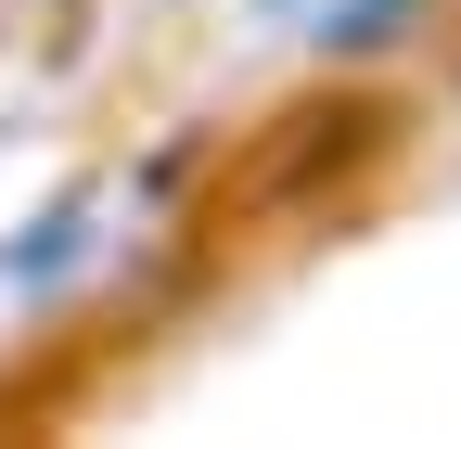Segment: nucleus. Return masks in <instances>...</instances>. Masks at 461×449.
<instances>
[{"mask_svg": "<svg viewBox=\"0 0 461 449\" xmlns=\"http://www.w3.org/2000/svg\"><path fill=\"white\" fill-rule=\"evenodd\" d=\"M397 14H411V0H346V14H333L321 39H346V51H372V39H397Z\"/></svg>", "mask_w": 461, "mask_h": 449, "instance_id": "nucleus-1", "label": "nucleus"}]
</instances>
